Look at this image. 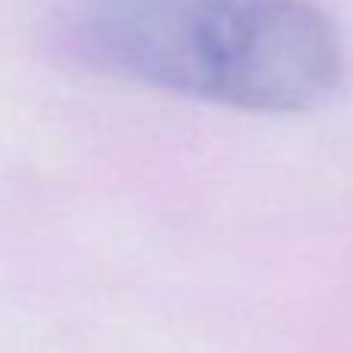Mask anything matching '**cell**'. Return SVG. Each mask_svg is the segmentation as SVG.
Segmentation results:
<instances>
[{
    "label": "cell",
    "mask_w": 353,
    "mask_h": 353,
    "mask_svg": "<svg viewBox=\"0 0 353 353\" xmlns=\"http://www.w3.org/2000/svg\"><path fill=\"white\" fill-rule=\"evenodd\" d=\"M57 47L88 72L266 116L325 107L347 75L338 26L310 0H79Z\"/></svg>",
    "instance_id": "obj_1"
}]
</instances>
